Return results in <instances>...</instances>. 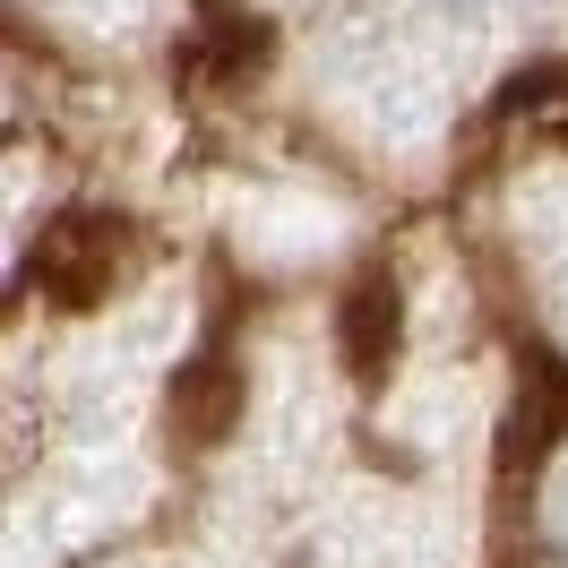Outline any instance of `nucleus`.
I'll list each match as a JSON object with an SVG mask.
<instances>
[]
</instances>
